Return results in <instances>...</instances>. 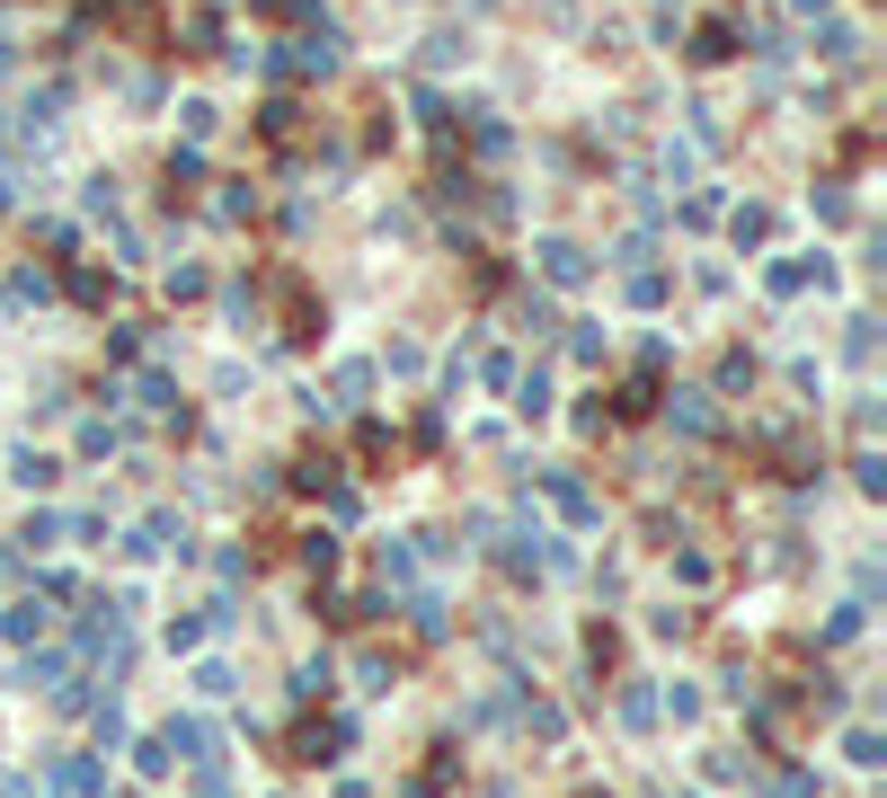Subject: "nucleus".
I'll list each match as a JSON object with an SVG mask.
<instances>
[{
    "label": "nucleus",
    "mask_w": 887,
    "mask_h": 798,
    "mask_svg": "<svg viewBox=\"0 0 887 798\" xmlns=\"http://www.w3.org/2000/svg\"><path fill=\"white\" fill-rule=\"evenodd\" d=\"M169 754H187L195 772H223V737H214L204 718H178V727H169Z\"/></svg>",
    "instance_id": "f257e3e1"
},
{
    "label": "nucleus",
    "mask_w": 887,
    "mask_h": 798,
    "mask_svg": "<svg viewBox=\"0 0 887 798\" xmlns=\"http://www.w3.org/2000/svg\"><path fill=\"white\" fill-rule=\"evenodd\" d=\"M53 789H62V798H98V789H107V772H98L89 754H62V763H53Z\"/></svg>",
    "instance_id": "f03ea898"
},
{
    "label": "nucleus",
    "mask_w": 887,
    "mask_h": 798,
    "mask_svg": "<svg viewBox=\"0 0 887 798\" xmlns=\"http://www.w3.org/2000/svg\"><path fill=\"white\" fill-rule=\"evenodd\" d=\"M133 551H143V559H160V551H187V532H178L169 515H152L143 532H133Z\"/></svg>",
    "instance_id": "7ed1b4c3"
},
{
    "label": "nucleus",
    "mask_w": 887,
    "mask_h": 798,
    "mask_svg": "<svg viewBox=\"0 0 887 798\" xmlns=\"http://www.w3.org/2000/svg\"><path fill=\"white\" fill-rule=\"evenodd\" d=\"M674 426H684V435H710V399L684 390V399H674Z\"/></svg>",
    "instance_id": "20e7f679"
},
{
    "label": "nucleus",
    "mask_w": 887,
    "mask_h": 798,
    "mask_svg": "<svg viewBox=\"0 0 887 798\" xmlns=\"http://www.w3.org/2000/svg\"><path fill=\"white\" fill-rule=\"evenodd\" d=\"M541 257H551V285H577V276H586V257H577L568 240H551V249H541Z\"/></svg>",
    "instance_id": "39448f33"
},
{
    "label": "nucleus",
    "mask_w": 887,
    "mask_h": 798,
    "mask_svg": "<svg viewBox=\"0 0 887 798\" xmlns=\"http://www.w3.org/2000/svg\"><path fill=\"white\" fill-rule=\"evenodd\" d=\"M0 798H27V781H19V772H0Z\"/></svg>",
    "instance_id": "423d86ee"
}]
</instances>
